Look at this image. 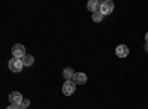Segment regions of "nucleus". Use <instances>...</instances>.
<instances>
[{"label":"nucleus","instance_id":"nucleus-13","mask_svg":"<svg viewBox=\"0 0 148 109\" xmlns=\"http://www.w3.org/2000/svg\"><path fill=\"white\" fill-rule=\"evenodd\" d=\"M6 109H21V108H19L18 105H10V106H8Z\"/></svg>","mask_w":148,"mask_h":109},{"label":"nucleus","instance_id":"nucleus-6","mask_svg":"<svg viewBox=\"0 0 148 109\" xmlns=\"http://www.w3.org/2000/svg\"><path fill=\"white\" fill-rule=\"evenodd\" d=\"M127 55H129V47L127 46L120 44V46L116 47V56H119V58H127Z\"/></svg>","mask_w":148,"mask_h":109},{"label":"nucleus","instance_id":"nucleus-14","mask_svg":"<svg viewBox=\"0 0 148 109\" xmlns=\"http://www.w3.org/2000/svg\"><path fill=\"white\" fill-rule=\"evenodd\" d=\"M145 40H147V43H148V32L145 34Z\"/></svg>","mask_w":148,"mask_h":109},{"label":"nucleus","instance_id":"nucleus-1","mask_svg":"<svg viewBox=\"0 0 148 109\" xmlns=\"http://www.w3.org/2000/svg\"><path fill=\"white\" fill-rule=\"evenodd\" d=\"M113 10H114V3L111 2V0H104V2H101L99 12H101L104 16H105V15H110Z\"/></svg>","mask_w":148,"mask_h":109},{"label":"nucleus","instance_id":"nucleus-4","mask_svg":"<svg viewBox=\"0 0 148 109\" xmlns=\"http://www.w3.org/2000/svg\"><path fill=\"white\" fill-rule=\"evenodd\" d=\"M12 55H14V58L16 59H22L24 56H25V47H24L22 44H15L14 47H12Z\"/></svg>","mask_w":148,"mask_h":109},{"label":"nucleus","instance_id":"nucleus-3","mask_svg":"<svg viewBox=\"0 0 148 109\" xmlns=\"http://www.w3.org/2000/svg\"><path fill=\"white\" fill-rule=\"evenodd\" d=\"M74 91H76V83H74L73 80H67L64 83V86H62V93L65 96H71Z\"/></svg>","mask_w":148,"mask_h":109},{"label":"nucleus","instance_id":"nucleus-2","mask_svg":"<svg viewBox=\"0 0 148 109\" xmlns=\"http://www.w3.org/2000/svg\"><path fill=\"white\" fill-rule=\"evenodd\" d=\"M22 68H24L22 59H16V58H14V59H10V60H9V69H10L12 72H21Z\"/></svg>","mask_w":148,"mask_h":109},{"label":"nucleus","instance_id":"nucleus-5","mask_svg":"<svg viewBox=\"0 0 148 109\" xmlns=\"http://www.w3.org/2000/svg\"><path fill=\"white\" fill-rule=\"evenodd\" d=\"M9 100L12 105H21L24 102V97H22V94L19 91H12L9 94Z\"/></svg>","mask_w":148,"mask_h":109},{"label":"nucleus","instance_id":"nucleus-8","mask_svg":"<svg viewBox=\"0 0 148 109\" xmlns=\"http://www.w3.org/2000/svg\"><path fill=\"white\" fill-rule=\"evenodd\" d=\"M99 7H101V3L98 2V0H89L88 2V9L95 14V12H99Z\"/></svg>","mask_w":148,"mask_h":109},{"label":"nucleus","instance_id":"nucleus-15","mask_svg":"<svg viewBox=\"0 0 148 109\" xmlns=\"http://www.w3.org/2000/svg\"><path fill=\"white\" fill-rule=\"evenodd\" d=\"M145 50H147V52H148V43H147V44H145Z\"/></svg>","mask_w":148,"mask_h":109},{"label":"nucleus","instance_id":"nucleus-11","mask_svg":"<svg viewBox=\"0 0 148 109\" xmlns=\"http://www.w3.org/2000/svg\"><path fill=\"white\" fill-rule=\"evenodd\" d=\"M104 18V15L101 14V12H95V14H92V21L93 22H101Z\"/></svg>","mask_w":148,"mask_h":109},{"label":"nucleus","instance_id":"nucleus-7","mask_svg":"<svg viewBox=\"0 0 148 109\" xmlns=\"http://www.w3.org/2000/svg\"><path fill=\"white\" fill-rule=\"evenodd\" d=\"M73 81L76 84H84L86 81H88V75L84 74V72H76V75H74Z\"/></svg>","mask_w":148,"mask_h":109},{"label":"nucleus","instance_id":"nucleus-9","mask_svg":"<svg viewBox=\"0 0 148 109\" xmlns=\"http://www.w3.org/2000/svg\"><path fill=\"white\" fill-rule=\"evenodd\" d=\"M62 75H64V78H65V81H67V80H73L74 75H76V72H74L73 68H65V69L62 71Z\"/></svg>","mask_w":148,"mask_h":109},{"label":"nucleus","instance_id":"nucleus-12","mask_svg":"<svg viewBox=\"0 0 148 109\" xmlns=\"http://www.w3.org/2000/svg\"><path fill=\"white\" fill-rule=\"evenodd\" d=\"M30 105V100H27V99H24V102L21 103V109H27V106Z\"/></svg>","mask_w":148,"mask_h":109},{"label":"nucleus","instance_id":"nucleus-10","mask_svg":"<svg viewBox=\"0 0 148 109\" xmlns=\"http://www.w3.org/2000/svg\"><path fill=\"white\" fill-rule=\"evenodd\" d=\"M22 64H24V66H30V65H33V64H34V58L30 56V55H25V56L22 58Z\"/></svg>","mask_w":148,"mask_h":109}]
</instances>
